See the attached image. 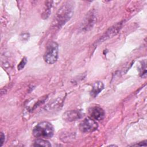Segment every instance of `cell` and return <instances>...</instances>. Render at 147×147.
<instances>
[{
	"mask_svg": "<svg viewBox=\"0 0 147 147\" xmlns=\"http://www.w3.org/2000/svg\"><path fill=\"white\" fill-rule=\"evenodd\" d=\"M71 2H66L57 11L56 17V25L60 27L68 21L73 13V6Z\"/></svg>",
	"mask_w": 147,
	"mask_h": 147,
	"instance_id": "6da1fadb",
	"label": "cell"
},
{
	"mask_svg": "<svg viewBox=\"0 0 147 147\" xmlns=\"http://www.w3.org/2000/svg\"><path fill=\"white\" fill-rule=\"evenodd\" d=\"M54 133V129L52 125L48 122H42L34 126L33 130V134L37 138H49Z\"/></svg>",
	"mask_w": 147,
	"mask_h": 147,
	"instance_id": "7a4b0ae2",
	"label": "cell"
},
{
	"mask_svg": "<svg viewBox=\"0 0 147 147\" xmlns=\"http://www.w3.org/2000/svg\"><path fill=\"white\" fill-rule=\"evenodd\" d=\"M96 21L95 13L93 10L89 11L86 17L84 18L83 22L82 23L80 29L83 31H87L92 28Z\"/></svg>",
	"mask_w": 147,
	"mask_h": 147,
	"instance_id": "5b68a950",
	"label": "cell"
},
{
	"mask_svg": "<svg viewBox=\"0 0 147 147\" xmlns=\"http://www.w3.org/2000/svg\"><path fill=\"white\" fill-rule=\"evenodd\" d=\"M33 145L40 146H51V144L49 141L42 138H38L35 140Z\"/></svg>",
	"mask_w": 147,
	"mask_h": 147,
	"instance_id": "9c48e42d",
	"label": "cell"
},
{
	"mask_svg": "<svg viewBox=\"0 0 147 147\" xmlns=\"http://www.w3.org/2000/svg\"><path fill=\"white\" fill-rule=\"evenodd\" d=\"M98 124L96 121L88 117L83 120L79 125V129L83 133L93 132L97 130Z\"/></svg>",
	"mask_w": 147,
	"mask_h": 147,
	"instance_id": "277c9868",
	"label": "cell"
},
{
	"mask_svg": "<svg viewBox=\"0 0 147 147\" xmlns=\"http://www.w3.org/2000/svg\"><path fill=\"white\" fill-rule=\"evenodd\" d=\"M1 137V145H0V146H2L4 141H5V136L4 134L2 132L1 133V137Z\"/></svg>",
	"mask_w": 147,
	"mask_h": 147,
	"instance_id": "8fae6325",
	"label": "cell"
},
{
	"mask_svg": "<svg viewBox=\"0 0 147 147\" xmlns=\"http://www.w3.org/2000/svg\"><path fill=\"white\" fill-rule=\"evenodd\" d=\"M146 141L141 142L140 144H138L136 145H138V146H146Z\"/></svg>",
	"mask_w": 147,
	"mask_h": 147,
	"instance_id": "7c38bea8",
	"label": "cell"
},
{
	"mask_svg": "<svg viewBox=\"0 0 147 147\" xmlns=\"http://www.w3.org/2000/svg\"><path fill=\"white\" fill-rule=\"evenodd\" d=\"M28 37H29V34H27V33L24 34H23V37H22L23 40H24L25 38H26V39H28Z\"/></svg>",
	"mask_w": 147,
	"mask_h": 147,
	"instance_id": "4fadbf2b",
	"label": "cell"
},
{
	"mask_svg": "<svg viewBox=\"0 0 147 147\" xmlns=\"http://www.w3.org/2000/svg\"><path fill=\"white\" fill-rule=\"evenodd\" d=\"M89 117L95 121L102 120L105 116V111L102 108L96 106L90 107L88 109Z\"/></svg>",
	"mask_w": 147,
	"mask_h": 147,
	"instance_id": "8992f818",
	"label": "cell"
},
{
	"mask_svg": "<svg viewBox=\"0 0 147 147\" xmlns=\"http://www.w3.org/2000/svg\"><path fill=\"white\" fill-rule=\"evenodd\" d=\"M26 63H27V59H26L25 57H24L21 60V61H20V63L18 64V66H17L18 69V70H21V69H22L24 68V67L25 66Z\"/></svg>",
	"mask_w": 147,
	"mask_h": 147,
	"instance_id": "30bf717a",
	"label": "cell"
},
{
	"mask_svg": "<svg viewBox=\"0 0 147 147\" xmlns=\"http://www.w3.org/2000/svg\"><path fill=\"white\" fill-rule=\"evenodd\" d=\"M83 116V114L80 110H70L63 114V119L67 122H72L82 118Z\"/></svg>",
	"mask_w": 147,
	"mask_h": 147,
	"instance_id": "52a82bcc",
	"label": "cell"
},
{
	"mask_svg": "<svg viewBox=\"0 0 147 147\" xmlns=\"http://www.w3.org/2000/svg\"><path fill=\"white\" fill-rule=\"evenodd\" d=\"M59 45L56 42H51L46 49L44 55V61L48 64L55 63L58 58Z\"/></svg>",
	"mask_w": 147,
	"mask_h": 147,
	"instance_id": "3957f363",
	"label": "cell"
},
{
	"mask_svg": "<svg viewBox=\"0 0 147 147\" xmlns=\"http://www.w3.org/2000/svg\"><path fill=\"white\" fill-rule=\"evenodd\" d=\"M104 88V84L102 82L98 81L93 84L90 94L92 97H96Z\"/></svg>",
	"mask_w": 147,
	"mask_h": 147,
	"instance_id": "ba28073f",
	"label": "cell"
}]
</instances>
